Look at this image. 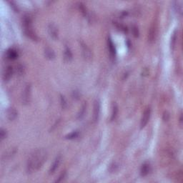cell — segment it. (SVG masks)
Wrapping results in <instances>:
<instances>
[{
	"label": "cell",
	"mask_w": 183,
	"mask_h": 183,
	"mask_svg": "<svg viewBox=\"0 0 183 183\" xmlns=\"http://www.w3.org/2000/svg\"><path fill=\"white\" fill-rule=\"evenodd\" d=\"M108 50H109V55H110L111 58L113 59L115 57L116 55V50H115V47H114V43L112 41V39L110 38H108Z\"/></svg>",
	"instance_id": "obj_11"
},
{
	"label": "cell",
	"mask_w": 183,
	"mask_h": 183,
	"mask_svg": "<svg viewBox=\"0 0 183 183\" xmlns=\"http://www.w3.org/2000/svg\"><path fill=\"white\" fill-rule=\"evenodd\" d=\"M6 137H7V131L4 130V129L1 128V130H0V139H1V140H2V139H4Z\"/></svg>",
	"instance_id": "obj_25"
},
{
	"label": "cell",
	"mask_w": 183,
	"mask_h": 183,
	"mask_svg": "<svg viewBox=\"0 0 183 183\" xmlns=\"http://www.w3.org/2000/svg\"><path fill=\"white\" fill-rule=\"evenodd\" d=\"M81 48H82V55L84 58L86 60H90L92 58V52L91 50L89 49V47L87 46L85 43L81 42Z\"/></svg>",
	"instance_id": "obj_7"
},
{
	"label": "cell",
	"mask_w": 183,
	"mask_h": 183,
	"mask_svg": "<svg viewBox=\"0 0 183 183\" xmlns=\"http://www.w3.org/2000/svg\"><path fill=\"white\" fill-rule=\"evenodd\" d=\"M44 53L45 57H46L47 59H48V60H53V59H55V53L52 48L49 47H46L44 49Z\"/></svg>",
	"instance_id": "obj_14"
},
{
	"label": "cell",
	"mask_w": 183,
	"mask_h": 183,
	"mask_svg": "<svg viewBox=\"0 0 183 183\" xmlns=\"http://www.w3.org/2000/svg\"><path fill=\"white\" fill-rule=\"evenodd\" d=\"M150 114H151V109L150 108L148 107L145 109L143 113V115H142V119H141L140 122V128L142 129L147 125V124L149 121V117H150Z\"/></svg>",
	"instance_id": "obj_4"
},
{
	"label": "cell",
	"mask_w": 183,
	"mask_h": 183,
	"mask_svg": "<svg viewBox=\"0 0 183 183\" xmlns=\"http://www.w3.org/2000/svg\"><path fill=\"white\" fill-rule=\"evenodd\" d=\"M6 57L9 60H15L18 57V53L15 49H9L6 52Z\"/></svg>",
	"instance_id": "obj_12"
},
{
	"label": "cell",
	"mask_w": 183,
	"mask_h": 183,
	"mask_svg": "<svg viewBox=\"0 0 183 183\" xmlns=\"http://www.w3.org/2000/svg\"><path fill=\"white\" fill-rule=\"evenodd\" d=\"M169 117H170V114H169V113L167 112H165L163 114V120H165V121H167V120H169Z\"/></svg>",
	"instance_id": "obj_27"
},
{
	"label": "cell",
	"mask_w": 183,
	"mask_h": 183,
	"mask_svg": "<svg viewBox=\"0 0 183 183\" xmlns=\"http://www.w3.org/2000/svg\"><path fill=\"white\" fill-rule=\"evenodd\" d=\"M78 136H79V132H78V131H73V132H71V133L68 134V135H66L65 138L69 139H72L77 138Z\"/></svg>",
	"instance_id": "obj_19"
},
{
	"label": "cell",
	"mask_w": 183,
	"mask_h": 183,
	"mask_svg": "<svg viewBox=\"0 0 183 183\" xmlns=\"http://www.w3.org/2000/svg\"><path fill=\"white\" fill-rule=\"evenodd\" d=\"M65 176H66V172H63L62 174H61L60 176H59L58 178L56 179L55 182H61V181H62V179H63L64 177H65Z\"/></svg>",
	"instance_id": "obj_26"
},
{
	"label": "cell",
	"mask_w": 183,
	"mask_h": 183,
	"mask_svg": "<svg viewBox=\"0 0 183 183\" xmlns=\"http://www.w3.org/2000/svg\"><path fill=\"white\" fill-rule=\"evenodd\" d=\"M176 39H177V31H175L172 34V38H171V47L173 50L175 47V45L176 43Z\"/></svg>",
	"instance_id": "obj_23"
},
{
	"label": "cell",
	"mask_w": 183,
	"mask_h": 183,
	"mask_svg": "<svg viewBox=\"0 0 183 183\" xmlns=\"http://www.w3.org/2000/svg\"><path fill=\"white\" fill-rule=\"evenodd\" d=\"M23 28L24 32L25 35L28 36L29 39H31L33 41H36L37 40V36L36 33L34 32L32 27V20L29 17H24L23 20Z\"/></svg>",
	"instance_id": "obj_2"
},
{
	"label": "cell",
	"mask_w": 183,
	"mask_h": 183,
	"mask_svg": "<svg viewBox=\"0 0 183 183\" xmlns=\"http://www.w3.org/2000/svg\"><path fill=\"white\" fill-rule=\"evenodd\" d=\"M14 73V69L12 66H7L4 69V72H3V80L4 82L9 81L11 79Z\"/></svg>",
	"instance_id": "obj_8"
},
{
	"label": "cell",
	"mask_w": 183,
	"mask_h": 183,
	"mask_svg": "<svg viewBox=\"0 0 183 183\" xmlns=\"http://www.w3.org/2000/svg\"><path fill=\"white\" fill-rule=\"evenodd\" d=\"M15 72L17 73V75L22 76L24 73V67L22 64H18L15 68Z\"/></svg>",
	"instance_id": "obj_16"
},
{
	"label": "cell",
	"mask_w": 183,
	"mask_h": 183,
	"mask_svg": "<svg viewBox=\"0 0 183 183\" xmlns=\"http://www.w3.org/2000/svg\"><path fill=\"white\" fill-rule=\"evenodd\" d=\"M174 7L175 10L179 14H182V1H176L174 2Z\"/></svg>",
	"instance_id": "obj_17"
},
{
	"label": "cell",
	"mask_w": 183,
	"mask_h": 183,
	"mask_svg": "<svg viewBox=\"0 0 183 183\" xmlns=\"http://www.w3.org/2000/svg\"><path fill=\"white\" fill-rule=\"evenodd\" d=\"M100 112V102L99 100H96L94 104V110H93V122H96L99 119Z\"/></svg>",
	"instance_id": "obj_6"
},
{
	"label": "cell",
	"mask_w": 183,
	"mask_h": 183,
	"mask_svg": "<svg viewBox=\"0 0 183 183\" xmlns=\"http://www.w3.org/2000/svg\"><path fill=\"white\" fill-rule=\"evenodd\" d=\"M150 171H151L150 164L147 163V162H146V163H144L143 165H142V167H141V170H140L141 175L143 176V177L144 176L147 175L150 172Z\"/></svg>",
	"instance_id": "obj_13"
},
{
	"label": "cell",
	"mask_w": 183,
	"mask_h": 183,
	"mask_svg": "<svg viewBox=\"0 0 183 183\" xmlns=\"http://www.w3.org/2000/svg\"><path fill=\"white\" fill-rule=\"evenodd\" d=\"M117 113H118L117 105L116 104H114V106H113L112 113V117H111V120H112V121L115 119L117 115Z\"/></svg>",
	"instance_id": "obj_20"
},
{
	"label": "cell",
	"mask_w": 183,
	"mask_h": 183,
	"mask_svg": "<svg viewBox=\"0 0 183 183\" xmlns=\"http://www.w3.org/2000/svg\"><path fill=\"white\" fill-rule=\"evenodd\" d=\"M156 34L155 32V28L154 27H152L150 29V31H149V42H153L155 40V36Z\"/></svg>",
	"instance_id": "obj_21"
},
{
	"label": "cell",
	"mask_w": 183,
	"mask_h": 183,
	"mask_svg": "<svg viewBox=\"0 0 183 183\" xmlns=\"http://www.w3.org/2000/svg\"><path fill=\"white\" fill-rule=\"evenodd\" d=\"M31 97V85L27 84L24 87L23 92L22 95V104H27L30 101Z\"/></svg>",
	"instance_id": "obj_3"
},
{
	"label": "cell",
	"mask_w": 183,
	"mask_h": 183,
	"mask_svg": "<svg viewBox=\"0 0 183 183\" xmlns=\"http://www.w3.org/2000/svg\"><path fill=\"white\" fill-rule=\"evenodd\" d=\"M86 107H87L86 103H84L83 105L82 106L81 109H80L79 113H78V115H77L78 119H82V118L84 117V115H85V111H86Z\"/></svg>",
	"instance_id": "obj_18"
},
{
	"label": "cell",
	"mask_w": 183,
	"mask_h": 183,
	"mask_svg": "<svg viewBox=\"0 0 183 183\" xmlns=\"http://www.w3.org/2000/svg\"><path fill=\"white\" fill-rule=\"evenodd\" d=\"M47 158V152L44 149H37L31 154L27 163V172L31 174L37 171L44 165Z\"/></svg>",
	"instance_id": "obj_1"
},
{
	"label": "cell",
	"mask_w": 183,
	"mask_h": 183,
	"mask_svg": "<svg viewBox=\"0 0 183 183\" xmlns=\"http://www.w3.org/2000/svg\"><path fill=\"white\" fill-rule=\"evenodd\" d=\"M64 59L66 62H70L72 60V53L70 49L68 47H65L64 50Z\"/></svg>",
	"instance_id": "obj_15"
},
{
	"label": "cell",
	"mask_w": 183,
	"mask_h": 183,
	"mask_svg": "<svg viewBox=\"0 0 183 183\" xmlns=\"http://www.w3.org/2000/svg\"><path fill=\"white\" fill-rule=\"evenodd\" d=\"M132 32L135 37H137V36H139L138 28L136 27V26H132Z\"/></svg>",
	"instance_id": "obj_24"
},
{
	"label": "cell",
	"mask_w": 183,
	"mask_h": 183,
	"mask_svg": "<svg viewBox=\"0 0 183 183\" xmlns=\"http://www.w3.org/2000/svg\"><path fill=\"white\" fill-rule=\"evenodd\" d=\"M7 117L8 120L10 121H13L17 118V111L14 107H9L7 111Z\"/></svg>",
	"instance_id": "obj_10"
},
{
	"label": "cell",
	"mask_w": 183,
	"mask_h": 183,
	"mask_svg": "<svg viewBox=\"0 0 183 183\" xmlns=\"http://www.w3.org/2000/svg\"><path fill=\"white\" fill-rule=\"evenodd\" d=\"M60 104L62 109H65V108H67V100H66L65 97L62 95H60Z\"/></svg>",
	"instance_id": "obj_22"
},
{
	"label": "cell",
	"mask_w": 183,
	"mask_h": 183,
	"mask_svg": "<svg viewBox=\"0 0 183 183\" xmlns=\"http://www.w3.org/2000/svg\"><path fill=\"white\" fill-rule=\"evenodd\" d=\"M47 29L49 35L50 36V37L54 40L57 39L58 38V29H57V27H56L55 24L50 23L48 25Z\"/></svg>",
	"instance_id": "obj_5"
},
{
	"label": "cell",
	"mask_w": 183,
	"mask_h": 183,
	"mask_svg": "<svg viewBox=\"0 0 183 183\" xmlns=\"http://www.w3.org/2000/svg\"><path fill=\"white\" fill-rule=\"evenodd\" d=\"M61 160H62V157H61L60 155L57 156V157L55 158V160H54L53 163L52 164L51 167H50V174H53L54 172L56 171V170L58 168L59 165H60V164L61 163Z\"/></svg>",
	"instance_id": "obj_9"
}]
</instances>
